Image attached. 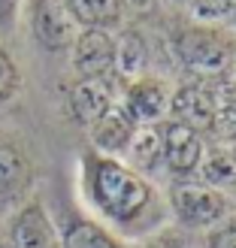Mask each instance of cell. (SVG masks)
<instances>
[{
  "label": "cell",
  "instance_id": "cell-1",
  "mask_svg": "<svg viewBox=\"0 0 236 248\" xmlns=\"http://www.w3.org/2000/svg\"><path fill=\"white\" fill-rule=\"evenodd\" d=\"M88 191L97 209L115 221L140 215L152 197V188L140 172L112 157H88Z\"/></svg>",
  "mask_w": 236,
  "mask_h": 248
},
{
  "label": "cell",
  "instance_id": "cell-2",
  "mask_svg": "<svg viewBox=\"0 0 236 248\" xmlns=\"http://www.w3.org/2000/svg\"><path fill=\"white\" fill-rule=\"evenodd\" d=\"M170 206L188 227H209L224 218L227 197L206 182H179L170 191Z\"/></svg>",
  "mask_w": 236,
  "mask_h": 248
},
{
  "label": "cell",
  "instance_id": "cell-3",
  "mask_svg": "<svg viewBox=\"0 0 236 248\" xmlns=\"http://www.w3.org/2000/svg\"><path fill=\"white\" fill-rule=\"evenodd\" d=\"M176 52L182 64L194 73H200V76H218L230 64V43L206 28L185 31L176 43Z\"/></svg>",
  "mask_w": 236,
  "mask_h": 248
},
{
  "label": "cell",
  "instance_id": "cell-4",
  "mask_svg": "<svg viewBox=\"0 0 236 248\" xmlns=\"http://www.w3.org/2000/svg\"><path fill=\"white\" fill-rule=\"evenodd\" d=\"M33 36L36 43L48 52H61V48L73 46L76 40V18H73V12L67 6V0H36L33 3Z\"/></svg>",
  "mask_w": 236,
  "mask_h": 248
},
{
  "label": "cell",
  "instance_id": "cell-5",
  "mask_svg": "<svg viewBox=\"0 0 236 248\" xmlns=\"http://www.w3.org/2000/svg\"><path fill=\"white\" fill-rule=\"evenodd\" d=\"M160 136H164V160L173 172H194L200 167V157H203V140L197 127L191 124H182V121H170L160 127Z\"/></svg>",
  "mask_w": 236,
  "mask_h": 248
},
{
  "label": "cell",
  "instance_id": "cell-6",
  "mask_svg": "<svg viewBox=\"0 0 236 248\" xmlns=\"http://www.w3.org/2000/svg\"><path fill=\"white\" fill-rule=\"evenodd\" d=\"M115 40L103 28H85L73 40V67L82 76H103L112 67Z\"/></svg>",
  "mask_w": 236,
  "mask_h": 248
},
{
  "label": "cell",
  "instance_id": "cell-7",
  "mask_svg": "<svg viewBox=\"0 0 236 248\" xmlns=\"http://www.w3.org/2000/svg\"><path fill=\"white\" fill-rule=\"evenodd\" d=\"M112 103H115V85L106 73L103 76H82L70 91V109L82 124H91Z\"/></svg>",
  "mask_w": 236,
  "mask_h": 248
},
{
  "label": "cell",
  "instance_id": "cell-8",
  "mask_svg": "<svg viewBox=\"0 0 236 248\" xmlns=\"http://www.w3.org/2000/svg\"><path fill=\"white\" fill-rule=\"evenodd\" d=\"M124 109L130 112V118L136 124H155L164 118V112L170 109V91L164 82H155V79H136L127 97H124Z\"/></svg>",
  "mask_w": 236,
  "mask_h": 248
},
{
  "label": "cell",
  "instance_id": "cell-9",
  "mask_svg": "<svg viewBox=\"0 0 236 248\" xmlns=\"http://www.w3.org/2000/svg\"><path fill=\"white\" fill-rule=\"evenodd\" d=\"M133 130H136V121L130 118L127 109H124V103H112L106 112H100L91 121V140L106 155L127 148Z\"/></svg>",
  "mask_w": 236,
  "mask_h": 248
},
{
  "label": "cell",
  "instance_id": "cell-10",
  "mask_svg": "<svg viewBox=\"0 0 236 248\" xmlns=\"http://www.w3.org/2000/svg\"><path fill=\"white\" fill-rule=\"evenodd\" d=\"M12 248H61L55 224L43 212V206H24V212L12 221Z\"/></svg>",
  "mask_w": 236,
  "mask_h": 248
},
{
  "label": "cell",
  "instance_id": "cell-11",
  "mask_svg": "<svg viewBox=\"0 0 236 248\" xmlns=\"http://www.w3.org/2000/svg\"><path fill=\"white\" fill-rule=\"evenodd\" d=\"M167 112L176 115V121L191 124V127H209L215 112V97L203 85H182V88L170 97Z\"/></svg>",
  "mask_w": 236,
  "mask_h": 248
},
{
  "label": "cell",
  "instance_id": "cell-12",
  "mask_svg": "<svg viewBox=\"0 0 236 248\" xmlns=\"http://www.w3.org/2000/svg\"><path fill=\"white\" fill-rule=\"evenodd\" d=\"M148 64V48L145 40L136 31H124L115 40V55H112V67L121 79H140L142 70Z\"/></svg>",
  "mask_w": 236,
  "mask_h": 248
},
{
  "label": "cell",
  "instance_id": "cell-13",
  "mask_svg": "<svg viewBox=\"0 0 236 248\" xmlns=\"http://www.w3.org/2000/svg\"><path fill=\"white\" fill-rule=\"evenodd\" d=\"M31 182V167L18 148L0 142V203L12 200L24 191V185Z\"/></svg>",
  "mask_w": 236,
  "mask_h": 248
},
{
  "label": "cell",
  "instance_id": "cell-14",
  "mask_svg": "<svg viewBox=\"0 0 236 248\" xmlns=\"http://www.w3.org/2000/svg\"><path fill=\"white\" fill-rule=\"evenodd\" d=\"M127 148H130V160L140 170H155L157 160L164 157V136H160V127H155V124H136Z\"/></svg>",
  "mask_w": 236,
  "mask_h": 248
},
{
  "label": "cell",
  "instance_id": "cell-15",
  "mask_svg": "<svg viewBox=\"0 0 236 248\" xmlns=\"http://www.w3.org/2000/svg\"><path fill=\"white\" fill-rule=\"evenodd\" d=\"M73 18L85 28H109L121 18V0H67Z\"/></svg>",
  "mask_w": 236,
  "mask_h": 248
},
{
  "label": "cell",
  "instance_id": "cell-16",
  "mask_svg": "<svg viewBox=\"0 0 236 248\" xmlns=\"http://www.w3.org/2000/svg\"><path fill=\"white\" fill-rule=\"evenodd\" d=\"M200 170H203L206 185H212V188L236 185V160H233V152H227V148H209V152H203Z\"/></svg>",
  "mask_w": 236,
  "mask_h": 248
},
{
  "label": "cell",
  "instance_id": "cell-17",
  "mask_svg": "<svg viewBox=\"0 0 236 248\" xmlns=\"http://www.w3.org/2000/svg\"><path fill=\"white\" fill-rule=\"evenodd\" d=\"M64 248H121V242L94 221H73L64 233Z\"/></svg>",
  "mask_w": 236,
  "mask_h": 248
},
{
  "label": "cell",
  "instance_id": "cell-18",
  "mask_svg": "<svg viewBox=\"0 0 236 248\" xmlns=\"http://www.w3.org/2000/svg\"><path fill=\"white\" fill-rule=\"evenodd\" d=\"M191 12L200 21H218L236 12V0H191Z\"/></svg>",
  "mask_w": 236,
  "mask_h": 248
},
{
  "label": "cell",
  "instance_id": "cell-19",
  "mask_svg": "<svg viewBox=\"0 0 236 248\" xmlns=\"http://www.w3.org/2000/svg\"><path fill=\"white\" fill-rule=\"evenodd\" d=\"M209 130L221 140H236V106H215Z\"/></svg>",
  "mask_w": 236,
  "mask_h": 248
},
{
  "label": "cell",
  "instance_id": "cell-20",
  "mask_svg": "<svg viewBox=\"0 0 236 248\" xmlns=\"http://www.w3.org/2000/svg\"><path fill=\"white\" fill-rule=\"evenodd\" d=\"M18 82V73H16V64H12V58L0 48V100H6V97L12 94V88H16Z\"/></svg>",
  "mask_w": 236,
  "mask_h": 248
},
{
  "label": "cell",
  "instance_id": "cell-21",
  "mask_svg": "<svg viewBox=\"0 0 236 248\" xmlns=\"http://www.w3.org/2000/svg\"><path fill=\"white\" fill-rule=\"evenodd\" d=\"M209 248H236V224L221 227L209 236Z\"/></svg>",
  "mask_w": 236,
  "mask_h": 248
},
{
  "label": "cell",
  "instance_id": "cell-22",
  "mask_svg": "<svg viewBox=\"0 0 236 248\" xmlns=\"http://www.w3.org/2000/svg\"><path fill=\"white\" fill-rule=\"evenodd\" d=\"M16 12V0H0V21H9Z\"/></svg>",
  "mask_w": 236,
  "mask_h": 248
},
{
  "label": "cell",
  "instance_id": "cell-23",
  "mask_svg": "<svg viewBox=\"0 0 236 248\" xmlns=\"http://www.w3.org/2000/svg\"><path fill=\"white\" fill-rule=\"evenodd\" d=\"M121 3H127V6H133L136 12H148V9H152V6L157 3V0H121Z\"/></svg>",
  "mask_w": 236,
  "mask_h": 248
},
{
  "label": "cell",
  "instance_id": "cell-24",
  "mask_svg": "<svg viewBox=\"0 0 236 248\" xmlns=\"http://www.w3.org/2000/svg\"><path fill=\"white\" fill-rule=\"evenodd\" d=\"M233 31H236V12H233Z\"/></svg>",
  "mask_w": 236,
  "mask_h": 248
},
{
  "label": "cell",
  "instance_id": "cell-25",
  "mask_svg": "<svg viewBox=\"0 0 236 248\" xmlns=\"http://www.w3.org/2000/svg\"><path fill=\"white\" fill-rule=\"evenodd\" d=\"M152 248H167V245H152Z\"/></svg>",
  "mask_w": 236,
  "mask_h": 248
},
{
  "label": "cell",
  "instance_id": "cell-26",
  "mask_svg": "<svg viewBox=\"0 0 236 248\" xmlns=\"http://www.w3.org/2000/svg\"><path fill=\"white\" fill-rule=\"evenodd\" d=\"M233 160H236V148H233Z\"/></svg>",
  "mask_w": 236,
  "mask_h": 248
}]
</instances>
